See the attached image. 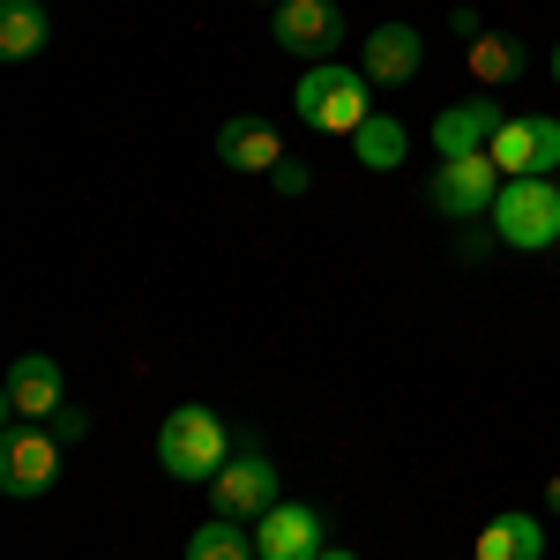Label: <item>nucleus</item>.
<instances>
[{"instance_id": "obj_1", "label": "nucleus", "mask_w": 560, "mask_h": 560, "mask_svg": "<svg viewBox=\"0 0 560 560\" xmlns=\"http://www.w3.org/2000/svg\"><path fill=\"white\" fill-rule=\"evenodd\" d=\"M292 105H300V120L314 135H359L382 105H374V75L366 68H345V60H322V68H306L300 90H292Z\"/></svg>"}, {"instance_id": "obj_2", "label": "nucleus", "mask_w": 560, "mask_h": 560, "mask_svg": "<svg viewBox=\"0 0 560 560\" xmlns=\"http://www.w3.org/2000/svg\"><path fill=\"white\" fill-rule=\"evenodd\" d=\"M224 456H232V433H224V419H217L210 404H179V411H165V427H158V464H165L173 478L210 486V478L224 471Z\"/></svg>"}, {"instance_id": "obj_3", "label": "nucleus", "mask_w": 560, "mask_h": 560, "mask_svg": "<svg viewBox=\"0 0 560 560\" xmlns=\"http://www.w3.org/2000/svg\"><path fill=\"white\" fill-rule=\"evenodd\" d=\"M493 240L516 255H546L560 247V187L553 179H509L493 202Z\"/></svg>"}, {"instance_id": "obj_4", "label": "nucleus", "mask_w": 560, "mask_h": 560, "mask_svg": "<svg viewBox=\"0 0 560 560\" xmlns=\"http://www.w3.org/2000/svg\"><path fill=\"white\" fill-rule=\"evenodd\" d=\"M501 165L493 158H441V173L427 179V202L448 224H478V217H493V202H501Z\"/></svg>"}, {"instance_id": "obj_5", "label": "nucleus", "mask_w": 560, "mask_h": 560, "mask_svg": "<svg viewBox=\"0 0 560 560\" xmlns=\"http://www.w3.org/2000/svg\"><path fill=\"white\" fill-rule=\"evenodd\" d=\"M60 404H68V374H60V359L23 351V359L8 366V382H0V411H8V427H52Z\"/></svg>"}, {"instance_id": "obj_6", "label": "nucleus", "mask_w": 560, "mask_h": 560, "mask_svg": "<svg viewBox=\"0 0 560 560\" xmlns=\"http://www.w3.org/2000/svg\"><path fill=\"white\" fill-rule=\"evenodd\" d=\"M269 31H277V45L284 52H300V60H337L345 52V8L337 0H277L269 8Z\"/></svg>"}, {"instance_id": "obj_7", "label": "nucleus", "mask_w": 560, "mask_h": 560, "mask_svg": "<svg viewBox=\"0 0 560 560\" xmlns=\"http://www.w3.org/2000/svg\"><path fill=\"white\" fill-rule=\"evenodd\" d=\"M210 501H217V516L224 523H261L269 509H277V464L269 456H232L224 471L210 478Z\"/></svg>"}, {"instance_id": "obj_8", "label": "nucleus", "mask_w": 560, "mask_h": 560, "mask_svg": "<svg viewBox=\"0 0 560 560\" xmlns=\"http://www.w3.org/2000/svg\"><path fill=\"white\" fill-rule=\"evenodd\" d=\"M60 478V441L38 427H8L0 433V493H15V501H31Z\"/></svg>"}, {"instance_id": "obj_9", "label": "nucleus", "mask_w": 560, "mask_h": 560, "mask_svg": "<svg viewBox=\"0 0 560 560\" xmlns=\"http://www.w3.org/2000/svg\"><path fill=\"white\" fill-rule=\"evenodd\" d=\"M501 179H553L560 165V120H509V128L493 135V150H486Z\"/></svg>"}, {"instance_id": "obj_10", "label": "nucleus", "mask_w": 560, "mask_h": 560, "mask_svg": "<svg viewBox=\"0 0 560 560\" xmlns=\"http://www.w3.org/2000/svg\"><path fill=\"white\" fill-rule=\"evenodd\" d=\"M322 546H329V530H322V509H306V501H277V509L255 523L261 560H314Z\"/></svg>"}, {"instance_id": "obj_11", "label": "nucleus", "mask_w": 560, "mask_h": 560, "mask_svg": "<svg viewBox=\"0 0 560 560\" xmlns=\"http://www.w3.org/2000/svg\"><path fill=\"white\" fill-rule=\"evenodd\" d=\"M501 128H509V113H501L493 97H471V105H448V113L433 120V150H441V158H486Z\"/></svg>"}, {"instance_id": "obj_12", "label": "nucleus", "mask_w": 560, "mask_h": 560, "mask_svg": "<svg viewBox=\"0 0 560 560\" xmlns=\"http://www.w3.org/2000/svg\"><path fill=\"white\" fill-rule=\"evenodd\" d=\"M217 165H224V173H277V165H284V142H277L269 120H247V113H240V120L217 128Z\"/></svg>"}, {"instance_id": "obj_13", "label": "nucleus", "mask_w": 560, "mask_h": 560, "mask_svg": "<svg viewBox=\"0 0 560 560\" xmlns=\"http://www.w3.org/2000/svg\"><path fill=\"white\" fill-rule=\"evenodd\" d=\"M419 60H427V38H419L411 23H382L374 38L359 45V68H366L374 83H411V75H419Z\"/></svg>"}, {"instance_id": "obj_14", "label": "nucleus", "mask_w": 560, "mask_h": 560, "mask_svg": "<svg viewBox=\"0 0 560 560\" xmlns=\"http://www.w3.org/2000/svg\"><path fill=\"white\" fill-rule=\"evenodd\" d=\"M471 560H546V523L523 509H501L493 523H478Z\"/></svg>"}, {"instance_id": "obj_15", "label": "nucleus", "mask_w": 560, "mask_h": 560, "mask_svg": "<svg viewBox=\"0 0 560 560\" xmlns=\"http://www.w3.org/2000/svg\"><path fill=\"white\" fill-rule=\"evenodd\" d=\"M45 45H52L45 0H0V60H38Z\"/></svg>"}, {"instance_id": "obj_16", "label": "nucleus", "mask_w": 560, "mask_h": 560, "mask_svg": "<svg viewBox=\"0 0 560 560\" xmlns=\"http://www.w3.org/2000/svg\"><path fill=\"white\" fill-rule=\"evenodd\" d=\"M351 158H359L366 173H396V165L411 158V128H404L396 113H374L366 128L351 135Z\"/></svg>"}, {"instance_id": "obj_17", "label": "nucleus", "mask_w": 560, "mask_h": 560, "mask_svg": "<svg viewBox=\"0 0 560 560\" xmlns=\"http://www.w3.org/2000/svg\"><path fill=\"white\" fill-rule=\"evenodd\" d=\"M464 60H471V75H478V90H501V83H516L523 75V52L509 38H493V31H486V38H471L464 45Z\"/></svg>"}, {"instance_id": "obj_18", "label": "nucleus", "mask_w": 560, "mask_h": 560, "mask_svg": "<svg viewBox=\"0 0 560 560\" xmlns=\"http://www.w3.org/2000/svg\"><path fill=\"white\" fill-rule=\"evenodd\" d=\"M187 560H261L255 553V530H240V523H202L195 538H187Z\"/></svg>"}, {"instance_id": "obj_19", "label": "nucleus", "mask_w": 560, "mask_h": 560, "mask_svg": "<svg viewBox=\"0 0 560 560\" xmlns=\"http://www.w3.org/2000/svg\"><path fill=\"white\" fill-rule=\"evenodd\" d=\"M52 441H83V411L60 404V411H52Z\"/></svg>"}, {"instance_id": "obj_20", "label": "nucleus", "mask_w": 560, "mask_h": 560, "mask_svg": "<svg viewBox=\"0 0 560 560\" xmlns=\"http://www.w3.org/2000/svg\"><path fill=\"white\" fill-rule=\"evenodd\" d=\"M269 179H277V195H306V173H300V165H292V158H284V165H277V173H269Z\"/></svg>"}, {"instance_id": "obj_21", "label": "nucleus", "mask_w": 560, "mask_h": 560, "mask_svg": "<svg viewBox=\"0 0 560 560\" xmlns=\"http://www.w3.org/2000/svg\"><path fill=\"white\" fill-rule=\"evenodd\" d=\"M546 509H553V516H560V471H553V486H546Z\"/></svg>"}, {"instance_id": "obj_22", "label": "nucleus", "mask_w": 560, "mask_h": 560, "mask_svg": "<svg viewBox=\"0 0 560 560\" xmlns=\"http://www.w3.org/2000/svg\"><path fill=\"white\" fill-rule=\"evenodd\" d=\"M314 560H359V553H345V546H322V553H314Z\"/></svg>"}, {"instance_id": "obj_23", "label": "nucleus", "mask_w": 560, "mask_h": 560, "mask_svg": "<svg viewBox=\"0 0 560 560\" xmlns=\"http://www.w3.org/2000/svg\"><path fill=\"white\" fill-rule=\"evenodd\" d=\"M553 90H560V38H553Z\"/></svg>"}, {"instance_id": "obj_24", "label": "nucleus", "mask_w": 560, "mask_h": 560, "mask_svg": "<svg viewBox=\"0 0 560 560\" xmlns=\"http://www.w3.org/2000/svg\"><path fill=\"white\" fill-rule=\"evenodd\" d=\"M269 8H277V0H269Z\"/></svg>"}]
</instances>
